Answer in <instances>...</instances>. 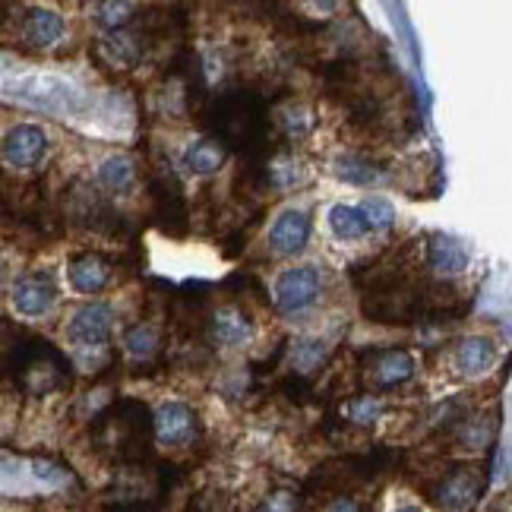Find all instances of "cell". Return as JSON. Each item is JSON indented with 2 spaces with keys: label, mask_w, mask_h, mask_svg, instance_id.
<instances>
[{
  "label": "cell",
  "mask_w": 512,
  "mask_h": 512,
  "mask_svg": "<svg viewBox=\"0 0 512 512\" xmlns=\"http://www.w3.org/2000/svg\"><path fill=\"white\" fill-rule=\"evenodd\" d=\"M282 124H285V130H288L291 136H307L317 121H313V114H310L307 108H288V111L282 114Z\"/></svg>",
  "instance_id": "cell-24"
},
{
  "label": "cell",
  "mask_w": 512,
  "mask_h": 512,
  "mask_svg": "<svg viewBox=\"0 0 512 512\" xmlns=\"http://www.w3.org/2000/svg\"><path fill=\"white\" fill-rule=\"evenodd\" d=\"M98 184L111 193H127L136 184V162L130 155H111L98 165Z\"/></svg>",
  "instance_id": "cell-16"
},
{
  "label": "cell",
  "mask_w": 512,
  "mask_h": 512,
  "mask_svg": "<svg viewBox=\"0 0 512 512\" xmlns=\"http://www.w3.org/2000/svg\"><path fill=\"white\" fill-rule=\"evenodd\" d=\"M159 345H162V332L152 323H136L127 329V336H124V348L136 361H149L152 354L159 351Z\"/></svg>",
  "instance_id": "cell-18"
},
{
  "label": "cell",
  "mask_w": 512,
  "mask_h": 512,
  "mask_svg": "<svg viewBox=\"0 0 512 512\" xmlns=\"http://www.w3.org/2000/svg\"><path fill=\"white\" fill-rule=\"evenodd\" d=\"M64 32H67L64 16L51 7H32L23 16V42L32 48H51L61 42Z\"/></svg>",
  "instance_id": "cell-8"
},
{
  "label": "cell",
  "mask_w": 512,
  "mask_h": 512,
  "mask_svg": "<svg viewBox=\"0 0 512 512\" xmlns=\"http://www.w3.org/2000/svg\"><path fill=\"white\" fill-rule=\"evenodd\" d=\"M155 437L162 446H187L196 437V415L184 402H165L155 411Z\"/></svg>",
  "instance_id": "cell-6"
},
{
  "label": "cell",
  "mask_w": 512,
  "mask_h": 512,
  "mask_svg": "<svg viewBox=\"0 0 512 512\" xmlns=\"http://www.w3.org/2000/svg\"><path fill=\"white\" fill-rule=\"evenodd\" d=\"M310 231H313V225H310V215L304 209H285L269 228V244L275 253L294 256L307 247Z\"/></svg>",
  "instance_id": "cell-5"
},
{
  "label": "cell",
  "mask_w": 512,
  "mask_h": 512,
  "mask_svg": "<svg viewBox=\"0 0 512 512\" xmlns=\"http://www.w3.org/2000/svg\"><path fill=\"white\" fill-rule=\"evenodd\" d=\"M497 361V342L487 336H471L456 345L452 354V367H456L462 377H481Z\"/></svg>",
  "instance_id": "cell-9"
},
{
  "label": "cell",
  "mask_w": 512,
  "mask_h": 512,
  "mask_svg": "<svg viewBox=\"0 0 512 512\" xmlns=\"http://www.w3.org/2000/svg\"><path fill=\"white\" fill-rule=\"evenodd\" d=\"M225 159H228L225 146L219 140H209V136H206V140H196V143L187 146V152H184V168L190 174H196V177H209L215 171H222Z\"/></svg>",
  "instance_id": "cell-15"
},
{
  "label": "cell",
  "mask_w": 512,
  "mask_h": 512,
  "mask_svg": "<svg viewBox=\"0 0 512 512\" xmlns=\"http://www.w3.org/2000/svg\"><path fill=\"white\" fill-rule=\"evenodd\" d=\"M133 13H136V7L133 4H95L92 7V19L102 29H108V32H121V29H127V23L133 19Z\"/></svg>",
  "instance_id": "cell-21"
},
{
  "label": "cell",
  "mask_w": 512,
  "mask_h": 512,
  "mask_svg": "<svg viewBox=\"0 0 512 512\" xmlns=\"http://www.w3.org/2000/svg\"><path fill=\"white\" fill-rule=\"evenodd\" d=\"M304 177H307V171L298 159H279L272 165V181L279 187H294V184H301Z\"/></svg>",
  "instance_id": "cell-23"
},
{
  "label": "cell",
  "mask_w": 512,
  "mask_h": 512,
  "mask_svg": "<svg viewBox=\"0 0 512 512\" xmlns=\"http://www.w3.org/2000/svg\"><path fill=\"white\" fill-rule=\"evenodd\" d=\"M0 155L16 171H29L45 162L48 155V133L38 124H16L0 140Z\"/></svg>",
  "instance_id": "cell-3"
},
{
  "label": "cell",
  "mask_w": 512,
  "mask_h": 512,
  "mask_svg": "<svg viewBox=\"0 0 512 512\" xmlns=\"http://www.w3.org/2000/svg\"><path fill=\"white\" fill-rule=\"evenodd\" d=\"M481 497V481L471 468H459L452 471L449 478H443L440 490H437V503L446 512H468Z\"/></svg>",
  "instance_id": "cell-7"
},
{
  "label": "cell",
  "mask_w": 512,
  "mask_h": 512,
  "mask_svg": "<svg viewBox=\"0 0 512 512\" xmlns=\"http://www.w3.org/2000/svg\"><path fill=\"white\" fill-rule=\"evenodd\" d=\"M212 339L225 348H238L253 339V323L247 320V313L238 307H219V313L212 317Z\"/></svg>",
  "instance_id": "cell-12"
},
{
  "label": "cell",
  "mask_w": 512,
  "mask_h": 512,
  "mask_svg": "<svg viewBox=\"0 0 512 512\" xmlns=\"http://www.w3.org/2000/svg\"><path fill=\"white\" fill-rule=\"evenodd\" d=\"M260 512H298V497L291 490H275V494L266 497Z\"/></svg>",
  "instance_id": "cell-26"
},
{
  "label": "cell",
  "mask_w": 512,
  "mask_h": 512,
  "mask_svg": "<svg viewBox=\"0 0 512 512\" xmlns=\"http://www.w3.org/2000/svg\"><path fill=\"white\" fill-rule=\"evenodd\" d=\"M111 329H114V310L108 304H83L73 313L67 323V342L76 351H102L111 342Z\"/></svg>",
  "instance_id": "cell-1"
},
{
  "label": "cell",
  "mask_w": 512,
  "mask_h": 512,
  "mask_svg": "<svg viewBox=\"0 0 512 512\" xmlns=\"http://www.w3.org/2000/svg\"><path fill=\"white\" fill-rule=\"evenodd\" d=\"M411 377H415V358L402 348H389V351L377 354V361H373V383L380 389L402 386Z\"/></svg>",
  "instance_id": "cell-13"
},
{
  "label": "cell",
  "mask_w": 512,
  "mask_h": 512,
  "mask_svg": "<svg viewBox=\"0 0 512 512\" xmlns=\"http://www.w3.org/2000/svg\"><path fill=\"white\" fill-rule=\"evenodd\" d=\"M102 51L111 57V64H121V67H133L136 61H140V35H133V32H111V38H105V45Z\"/></svg>",
  "instance_id": "cell-19"
},
{
  "label": "cell",
  "mask_w": 512,
  "mask_h": 512,
  "mask_svg": "<svg viewBox=\"0 0 512 512\" xmlns=\"http://www.w3.org/2000/svg\"><path fill=\"white\" fill-rule=\"evenodd\" d=\"M54 301H57V285L45 272L23 275V279L13 285V294H10L13 310L19 313V317H26V320L45 317V313L54 307Z\"/></svg>",
  "instance_id": "cell-4"
},
{
  "label": "cell",
  "mask_w": 512,
  "mask_h": 512,
  "mask_svg": "<svg viewBox=\"0 0 512 512\" xmlns=\"http://www.w3.org/2000/svg\"><path fill=\"white\" fill-rule=\"evenodd\" d=\"M275 307L282 313H301L320 298L323 279L317 266H291L275 279Z\"/></svg>",
  "instance_id": "cell-2"
},
{
  "label": "cell",
  "mask_w": 512,
  "mask_h": 512,
  "mask_svg": "<svg viewBox=\"0 0 512 512\" xmlns=\"http://www.w3.org/2000/svg\"><path fill=\"white\" fill-rule=\"evenodd\" d=\"M326 225L332 231V238L351 244V241H364L370 234V225L364 219V212L358 206H348V203H336L326 212Z\"/></svg>",
  "instance_id": "cell-14"
},
{
  "label": "cell",
  "mask_w": 512,
  "mask_h": 512,
  "mask_svg": "<svg viewBox=\"0 0 512 512\" xmlns=\"http://www.w3.org/2000/svg\"><path fill=\"white\" fill-rule=\"evenodd\" d=\"M332 174L345 184H354V187H370V184L383 181V174L367 159H358V155H342V159H336L332 162Z\"/></svg>",
  "instance_id": "cell-17"
},
{
  "label": "cell",
  "mask_w": 512,
  "mask_h": 512,
  "mask_svg": "<svg viewBox=\"0 0 512 512\" xmlns=\"http://www.w3.org/2000/svg\"><path fill=\"white\" fill-rule=\"evenodd\" d=\"M427 263H430V269H437L443 275H459L468 269L471 253H468L465 241L452 238V234H433L427 244Z\"/></svg>",
  "instance_id": "cell-11"
},
{
  "label": "cell",
  "mask_w": 512,
  "mask_h": 512,
  "mask_svg": "<svg viewBox=\"0 0 512 512\" xmlns=\"http://www.w3.org/2000/svg\"><path fill=\"white\" fill-rule=\"evenodd\" d=\"M380 411H383V405H380L377 399L364 396V399H358V402H351V421H358V424H373V421L380 418Z\"/></svg>",
  "instance_id": "cell-25"
},
{
  "label": "cell",
  "mask_w": 512,
  "mask_h": 512,
  "mask_svg": "<svg viewBox=\"0 0 512 512\" xmlns=\"http://www.w3.org/2000/svg\"><path fill=\"white\" fill-rule=\"evenodd\" d=\"M323 351H326L323 342L301 339V342H294V348H291V361H294V367H298L301 373H310L313 367L323 361Z\"/></svg>",
  "instance_id": "cell-22"
},
{
  "label": "cell",
  "mask_w": 512,
  "mask_h": 512,
  "mask_svg": "<svg viewBox=\"0 0 512 512\" xmlns=\"http://www.w3.org/2000/svg\"><path fill=\"white\" fill-rule=\"evenodd\" d=\"M358 209L364 212L370 231H386V228L396 225V206H392L386 196H367Z\"/></svg>",
  "instance_id": "cell-20"
},
{
  "label": "cell",
  "mask_w": 512,
  "mask_h": 512,
  "mask_svg": "<svg viewBox=\"0 0 512 512\" xmlns=\"http://www.w3.org/2000/svg\"><path fill=\"white\" fill-rule=\"evenodd\" d=\"M67 279H70L73 291L98 294L111 282V263L105 260V256H98V253H83V256H76V260L70 263Z\"/></svg>",
  "instance_id": "cell-10"
},
{
  "label": "cell",
  "mask_w": 512,
  "mask_h": 512,
  "mask_svg": "<svg viewBox=\"0 0 512 512\" xmlns=\"http://www.w3.org/2000/svg\"><path fill=\"white\" fill-rule=\"evenodd\" d=\"M396 512H424L421 506H411V503H405V506H399Z\"/></svg>",
  "instance_id": "cell-28"
},
{
  "label": "cell",
  "mask_w": 512,
  "mask_h": 512,
  "mask_svg": "<svg viewBox=\"0 0 512 512\" xmlns=\"http://www.w3.org/2000/svg\"><path fill=\"white\" fill-rule=\"evenodd\" d=\"M323 512H361V506L354 503L351 497H342V500H336V503H329Z\"/></svg>",
  "instance_id": "cell-27"
}]
</instances>
